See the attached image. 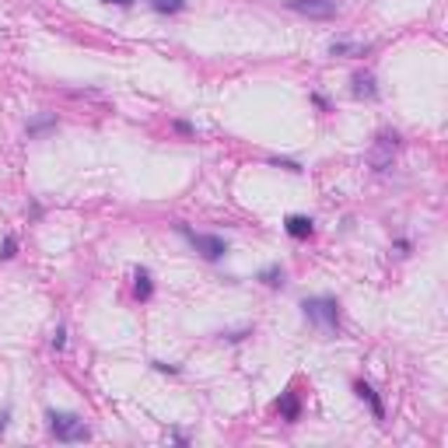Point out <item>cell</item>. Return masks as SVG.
Returning a JSON list of instances; mask_svg holds the SVG:
<instances>
[{"label":"cell","mask_w":448,"mask_h":448,"mask_svg":"<svg viewBox=\"0 0 448 448\" xmlns=\"http://www.w3.org/2000/svg\"><path fill=\"white\" fill-rule=\"evenodd\" d=\"M49 428L60 442H84L88 438V424L74 414H49Z\"/></svg>","instance_id":"obj_1"},{"label":"cell","mask_w":448,"mask_h":448,"mask_svg":"<svg viewBox=\"0 0 448 448\" xmlns=\"http://www.w3.org/2000/svg\"><path fill=\"white\" fill-rule=\"evenodd\" d=\"M301 308L319 330H337V301L333 298H308Z\"/></svg>","instance_id":"obj_2"},{"label":"cell","mask_w":448,"mask_h":448,"mask_svg":"<svg viewBox=\"0 0 448 448\" xmlns=\"http://www.w3.org/2000/svg\"><path fill=\"white\" fill-rule=\"evenodd\" d=\"M182 231H186V228H182ZM186 238L193 242V249H196L203 259H221V256L228 252L224 238H217V235H196V231H186Z\"/></svg>","instance_id":"obj_3"},{"label":"cell","mask_w":448,"mask_h":448,"mask_svg":"<svg viewBox=\"0 0 448 448\" xmlns=\"http://www.w3.org/2000/svg\"><path fill=\"white\" fill-rule=\"evenodd\" d=\"M294 11H301L308 18H333L337 14V0H294Z\"/></svg>","instance_id":"obj_4"},{"label":"cell","mask_w":448,"mask_h":448,"mask_svg":"<svg viewBox=\"0 0 448 448\" xmlns=\"http://www.w3.org/2000/svg\"><path fill=\"white\" fill-rule=\"evenodd\" d=\"M284 228H287L291 238H308V235H312V221L301 217V214H291V217L284 221Z\"/></svg>","instance_id":"obj_5"},{"label":"cell","mask_w":448,"mask_h":448,"mask_svg":"<svg viewBox=\"0 0 448 448\" xmlns=\"http://www.w3.org/2000/svg\"><path fill=\"white\" fill-rule=\"evenodd\" d=\"M354 95L358 98H375L379 91H375V77L372 74H358L354 77Z\"/></svg>","instance_id":"obj_6"},{"label":"cell","mask_w":448,"mask_h":448,"mask_svg":"<svg viewBox=\"0 0 448 448\" xmlns=\"http://www.w3.org/2000/svg\"><path fill=\"white\" fill-rule=\"evenodd\" d=\"M358 396L372 403V410H375V417H382V403H379V396L372 393V386H365V382H358Z\"/></svg>","instance_id":"obj_7"},{"label":"cell","mask_w":448,"mask_h":448,"mask_svg":"<svg viewBox=\"0 0 448 448\" xmlns=\"http://www.w3.org/2000/svg\"><path fill=\"white\" fill-rule=\"evenodd\" d=\"M277 410H280V414H284L287 421H298V400H294L291 393H287V396H284V400L277 403Z\"/></svg>","instance_id":"obj_8"},{"label":"cell","mask_w":448,"mask_h":448,"mask_svg":"<svg viewBox=\"0 0 448 448\" xmlns=\"http://www.w3.org/2000/svg\"><path fill=\"white\" fill-rule=\"evenodd\" d=\"M154 11H161V14H175V11H182L186 7V0H147Z\"/></svg>","instance_id":"obj_9"},{"label":"cell","mask_w":448,"mask_h":448,"mask_svg":"<svg viewBox=\"0 0 448 448\" xmlns=\"http://www.w3.org/2000/svg\"><path fill=\"white\" fill-rule=\"evenodd\" d=\"M337 53H344V56H361L365 46H361V42H333V56H337Z\"/></svg>","instance_id":"obj_10"},{"label":"cell","mask_w":448,"mask_h":448,"mask_svg":"<svg viewBox=\"0 0 448 448\" xmlns=\"http://www.w3.org/2000/svg\"><path fill=\"white\" fill-rule=\"evenodd\" d=\"M137 298L140 301L151 298V277H147V270H137Z\"/></svg>","instance_id":"obj_11"},{"label":"cell","mask_w":448,"mask_h":448,"mask_svg":"<svg viewBox=\"0 0 448 448\" xmlns=\"http://www.w3.org/2000/svg\"><path fill=\"white\" fill-rule=\"evenodd\" d=\"M263 280H266V284H280V280H284V270H280V266H270V270H263Z\"/></svg>","instance_id":"obj_12"},{"label":"cell","mask_w":448,"mask_h":448,"mask_svg":"<svg viewBox=\"0 0 448 448\" xmlns=\"http://www.w3.org/2000/svg\"><path fill=\"white\" fill-rule=\"evenodd\" d=\"M0 256H4V259H11V256H14V238H7V242H4V252H0Z\"/></svg>","instance_id":"obj_13"},{"label":"cell","mask_w":448,"mask_h":448,"mask_svg":"<svg viewBox=\"0 0 448 448\" xmlns=\"http://www.w3.org/2000/svg\"><path fill=\"white\" fill-rule=\"evenodd\" d=\"M105 4H116V7H130L133 0H105Z\"/></svg>","instance_id":"obj_14"},{"label":"cell","mask_w":448,"mask_h":448,"mask_svg":"<svg viewBox=\"0 0 448 448\" xmlns=\"http://www.w3.org/2000/svg\"><path fill=\"white\" fill-rule=\"evenodd\" d=\"M4 424H7V414H4V417H0V431H4Z\"/></svg>","instance_id":"obj_15"}]
</instances>
